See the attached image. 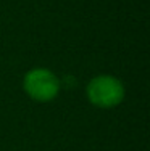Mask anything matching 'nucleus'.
I'll return each mask as SVG.
<instances>
[{"label":"nucleus","mask_w":150,"mask_h":151,"mask_svg":"<svg viewBox=\"0 0 150 151\" xmlns=\"http://www.w3.org/2000/svg\"><path fill=\"white\" fill-rule=\"evenodd\" d=\"M89 103L100 109H112L123 103L126 96L124 84L112 74H99L89 81L86 87Z\"/></svg>","instance_id":"nucleus-1"},{"label":"nucleus","mask_w":150,"mask_h":151,"mask_svg":"<svg viewBox=\"0 0 150 151\" xmlns=\"http://www.w3.org/2000/svg\"><path fill=\"white\" fill-rule=\"evenodd\" d=\"M62 84L58 76L49 68H33L23 77V90L33 101L49 103L58 96Z\"/></svg>","instance_id":"nucleus-2"}]
</instances>
